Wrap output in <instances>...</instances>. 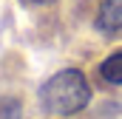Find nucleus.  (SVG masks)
I'll use <instances>...</instances> for the list:
<instances>
[{
	"instance_id": "1",
	"label": "nucleus",
	"mask_w": 122,
	"mask_h": 119,
	"mask_svg": "<svg viewBox=\"0 0 122 119\" xmlns=\"http://www.w3.org/2000/svg\"><path fill=\"white\" fill-rule=\"evenodd\" d=\"M91 102V88L82 71L62 68L54 77H48L40 88V105L51 116H71L80 114Z\"/></svg>"
},
{
	"instance_id": "2",
	"label": "nucleus",
	"mask_w": 122,
	"mask_h": 119,
	"mask_svg": "<svg viewBox=\"0 0 122 119\" xmlns=\"http://www.w3.org/2000/svg\"><path fill=\"white\" fill-rule=\"evenodd\" d=\"M94 26H97V31H102L108 37L122 34V0H102Z\"/></svg>"
},
{
	"instance_id": "3",
	"label": "nucleus",
	"mask_w": 122,
	"mask_h": 119,
	"mask_svg": "<svg viewBox=\"0 0 122 119\" xmlns=\"http://www.w3.org/2000/svg\"><path fill=\"white\" fill-rule=\"evenodd\" d=\"M99 77L111 85H122V51H117L99 62Z\"/></svg>"
},
{
	"instance_id": "4",
	"label": "nucleus",
	"mask_w": 122,
	"mask_h": 119,
	"mask_svg": "<svg viewBox=\"0 0 122 119\" xmlns=\"http://www.w3.org/2000/svg\"><path fill=\"white\" fill-rule=\"evenodd\" d=\"M0 119H23L20 102L17 99H3L0 102Z\"/></svg>"
},
{
	"instance_id": "5",
	"label": "nucleus",
	"mask_w": 122,
	"mask_h": 119,
	"mask_svg": "<svg viewBox=\"0 0 122 119\" xmlns=\"http://www.w3.org/2000/svg\"><path fill=\"white\" fill-rule=\"evenodd\" d=\"M31 3H51V0H31Z\"/></svg>"
}]
</instances>
